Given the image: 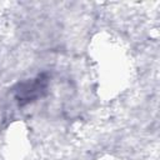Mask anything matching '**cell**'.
Returning a JSON list of instances; mask_svg holds the SVG:
<instances>
[{"label": "cell", "instance_id": "cell-1", "mask_svg": "<svg viewBox=\"0 0 160 160\" xmlns=\"http://www.w3.org/2000/svg\"><path fill=\"white\" fill-rule=\"evenodd\" d=\"M48 84H49V81L45 75H39L34 79H29L22 82H19L14 88L15 99L19 101L20 105L29 104V102L41 98L46 92Z\"/></svg>", "mask_w": 160, "mask_h": 160}]
</instances>
